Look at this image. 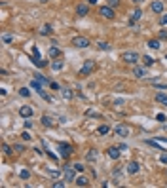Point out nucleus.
<instances>
[{
    "label": "nucleus",
    "instance_id": "nucleus-1",
    "mask_svg": "<svg viewBox=\"0 0 167 188\" xmlns=\"http://www.w3.org/2000/svg\"><path fill=\"white\" fill-rule=\"evenodd\" d=\"M120 59L123 61V63H129V65H137L139 63V59H142V57L137 53V52H123L122 55H120Z\"/></svg>",
    "mask_w": 167,
    "mask_h": 188
},
{
    "label": "nucleus",
    "instance_id": "nucleus-2",
    "mask_svg": "<svg viewBox=\"0 0 167 188\" xmlns=\"http://www.w3.org/2000/svg\"><path fill=\"white\" fill-rule=\"evenodd\" d=\"M76 169H74V165H65V171H63V177L67 183H74L76 180Z\"/></svg>",
    "mask_w": 167,
    "mask_h": 188
},
{
    "label": "nucleus",
    "instance_id": "nucleus-3",
    "mask_svg": "<svg viewBox=\"0 0 167 188\" xmlns=\"http://www.w3.org/2000/svg\"><path fill=\"white\" fill-rule=\"evenodd\" d=\"M57 150H59V156L65 158V160L72 154V146H70L68 143H59V144H57Z\"/></svg>",
    "mask_w": 167,
    "mask_h": 188
},
{
    "label": "nucleus",
    "instance_id": "nucleus-4",
    "mask_svg": "<svg viewBox=\"0 0 167 188\" xmlns=\"http://www.w3.org/2000/svg\"><path fill=\"white\" fill-rule=\"evenodd\" d=\"M114 133L118 135V137H123V139H125V137H129L131 129H129V126H125V124H118V126L114 127Z\"/></svg>",
    "mask_w": 167,
    "mask_h": 188
},
{
    "label": "nucleus",
    "instance_id": "nucleus-5",
    "mask_svg": "<svg viewBox=\"0 0 167 188\" xmlns=\"http://www.w3.org/2000/svg\"><path fill=\"white\" fill-rule=\"evenodd\" d=\"M72 44H74V48H88L91 42H89V38H85V36H74V38H72Z\"/></svg>",
    "mask_w": 167,
    "mask_h": 188
},
{
    "label": "nucleus",
    "instance_id": "nucleus-6",
    "mask_svg": "<svg viewBox=\"0 0 167 188\" xmlns=\"http://www.w3.org/2000/svg\"><path fill=\"white\" fill-rule=\"evenodd\" d=\"M93 69H95V63H93V61H85L78 74H80V76H88V74H91V72H93Z\"/></svg>",
    "mask_w": 167,
    "mask_h": 188
},
{
    "label": "nucleus",
    "instance_id": "nucleus-7",
    "mask_svg": "<svg viewBox=\"0 0 167 188\" xmlns=\"http://www.w3.org/2000/svg\"><path fill=\"white\" fill-rule=\"evenodd\" d=\"M99 15L106 17V19H114L116 13H114V10L110 8V6H101V8H99Z\"/></svg>",
    "mask_w": 167,
    "mask_h": 188
},
{
    "label": "nucleus",
    "instance_id": "nucleus-8",
    "mask_svg": "<svg viewBox=\"0 0 167 188\" xmlns=\"http://www.w3.org/2000/svg\"><path fill=\"white\" fill-rule=\"evenodd\" d=\"M32 114H34V110L28 105H23V106H19V116L21 118H25V120H28V118H32Z\"/></svg>",
    "mask_w": 167,
    "mask_h": 188
},
{
    "label": "nucleus",
    "instance_id": "nucleus-9",
    "mask_svg": "<svg viewBox=\"0 0 167 188\" xmlns=\"http://www.w3.org/2000/svg\"><path fill=\"white\" fill-rule=\"evenodd\" d=\"M88 13H89V4H88V2L76 6V15H78V17H85Z\"/></svg>",
    "mask_w": 167,
    "mask_h": 188
},
{
    "label": "nucleus",
    "instance_id": "nucleus-10",
    "mask_svg": "<svg viewBox=\"0 0 167 188\" xmlns=\"http://www.w3.org/2000/svg\"><path fill=\"white\" fill-rule=\"evenodd\" d=\"M139 171H141V163L139 162H129L127 163V173L129 175H137Z\"/></svg>",
    "mask_w": 167,
    "mask_h": 188
},
{
    "label": "nucleus",
    "instance_id": "nucleus-11",
    "mask_svg": "<svg viewBox=\"0 0 167 188\" xmlns=\"http://www.w3.org/2000/svg\"><path fill=\"white\" fill-rule=\"evenodd\" d=\"M150 10L154 13H163V2L162 0H154V2L150 4Z\"/></svg>",
    "mask_w": 167,
    "mask_h": 188
},
{
    "label": "nucleus",
    "instance_id": "nucleus-12",
    "mask_svg": "<svg viewBox=\"0 0 167 188\" xmlns=\"http://www.w3.org/2000/svg\"><path fill=\"white\" fill-rule=\"evenodd\" d=\"M133 76H135V78H144V76H146V69L133 65Z\"/></svg>",
    "mask_w": 167,
    "mask_h": 188
},
{
    "label": "nucleus",
    "instance_id": "nucleus-13",
    "mask_svg": "<svg viewBox=\"0 0 167 188\" xmlns=\"http://www.w3.org/2000/svg\"><path fill=\"white\" fill-rule=\"evenodd\" d=\"M120 152H122V150H120L118 146H110V148L106 150L108 158H112V160H118V158H120Z\"/></svg>",
    "mask_w": 167,
    "mask_h": 188
},
{
    "label": "nucleus",
    "instance_id": "nucleus-14",
    "mask_svg": "<svg viewBox=\"0 0 167 188\" xmlns=\"http://www.w3.org/2000/svg\"><path fill=\"white\" fill-rule=\"evenodd\" d=\"M141 17H142V10H139V8H137L135 12H131V15H129V23L133 25L135 21H139Z\"/></svg>",
    "mask_w": 167,
    "mask_h": 188
},
{
    "label": "nucleus",
    "instance_id": "nucleus-15",
    "mask_svg": "<svg viewBox=\"0 0 167 188\" xmlns=\"http://www.w3.org/2000/svg\"><path fill=\"white\" fill-rule=\"evenodd\" d=\"M156 103H159V105H163V106H167V93H163V91H159V93H156Z\"/></svg>",
    "mask_w": 167,
    "mask_h": 188
},
{
    "label": "nucleus",
    "instance_id": "nucleus-16",
    "mask_svg": "<svg viewBox=\"0 0 167 188\" xmlns=\"http://www.w3.org/2000/svg\"><path fill=\"white\" fill-rule=\"evenodd\" d=\"M74 183H76L78 186H89V179H88V177H84V175H80V177H76Z\"/></svg>",
    "mask_w": 167,
    "mask_h": 188
},
{
    "label": "nucleus",
    "instance_id": "nucleus-17",
    "mask_svg": "<svg viewBox=\"0 0 167 188\" xmlns=\"http://www.w3.org/2000/svg\"><path fill=\"white\" fill-rule=\"evenodd\" d=\"M97 158H99V154H97V150H89V152L85 154V160H88V162H95Z\"/></svg>",
    "mask_w": 167,
    "mask_h": 188
},
{
    "label": "nucleus",
    "instance_id": "nucleus-18",
    "mask_svg": "<svg viewBox=\"0 0 167 188\" xmlns=\"http://www.w3.org/2000/svg\"><path fill=\"white\" fill-rule=\"evenodd\" d=\"M61 95H63L65 99H67V101H70L72 97H74V93H72L70 89H67V88H61Z\"/></svg>",
    "mask_w": 167,
    "mask_h": 188
},
{
    "label": "nucleus",
    "instance_id": "nucleus-19",
    "mask_svg": "<svg viewBox=\"0 0 167 188\" xmlns=\"http://www.w3.org/2000/svg\"><path fill=\"white\" fill-rule=\"evenodd\" d=\"M146 46H148L150 49H159V48H162L159 40H148V42H146Z\"/></svg>",
    "mask_w": 167,
    "mask_h": 188
},
{
    "label": "nucleus",
    "instance_id": "nucleus-20",
    "mask_svg": "<svg viewBox=\"0 0 167 188\" xmlns=\"http://www.w3.org/2000/svg\"><path fill=\"white\" fill-rule=\"evenodd\" d=\"M34 78H36V80H38L40 84H44V86H49V84H52V80H48V78H46L44 74H36Z\"/></svg>",
    "mask_w": 167,
    "mask_h": 188
},
{
    "label": "nucleus",
    "instance_id": "nucleus-21",
    "mask_svg": "<svg viewBox=\"0 0 167 188\" xmlns=\"http://www.w3.org/2000/svg\"><path fill=\"white\" fill-rule=\"evenodd\" d=\"M40 34L42 36H49V34H52V25H44L40 29Z\"/></svg>",
    "mask_w": 167,
    "mask_h": 188
},
{
    "label": "nucleus",
    "instance_id": "nucleus-22",
    "mask_svg": "<svg viewBox=\"0 0 167 188\" xmlns=\"http://www.w3.org/2000/svg\"><path fill=\"white\" fill-rule=\"evenodd\" d=\"M61 55V49L57 48V46H52L49 48V57H59Z\"/></svg>",
    "mask_w": 167,
    "mask_h": 188
},
{
    "label": "nucleus",
    "instance_id": "nucleus-23",
    "mask_svg": "<svg viewBox=\"0 0 167 188\" xmlns=\"http://www.w3.org/2000/svg\"><path fill=\"white\" fill-rule=\"evenodd\" d=\"M97 133L99 135H108V133H110V127H108V126H99L97 127Z\"/></svg>",
    "mask_w": 167,
    "mask_h": 188
},
{
    "label": "nucleus",
    "instance_id": "nucleus-24",
    "mask_svg": "<svg viewBox=\"0 0 167 188\" xmlns=\"http://www.w3.org/2000/svg\"><path fill=\"white\" fill-rule=\"evenodd\" d=\"M63 67H65V63H63L61 59H59V61H53V63H52V69H53L55 72H57V70H61Z\"/></svg>",
    "mask_w": 167,
    "mask_h": 188
},
{
    "label": "nucleus",
    "instance_id": "nucleus-25",
    "mask_svg": "<svg viewBox=\"0 0 167 188\" xmlns=\"http://www.w3.org/2000/svg\"><path fill=\"white\" fill-rule=\"evenodd\" d=\"M85 116L88 118H101V114L95 112V110H91V108H88V110H85Z\"/></svg>",
    "mask_w": 167,
    "mask_h": 188
},
{
    "label": "nucleus",
    "instance_id": "nucleus-26",
    "mask_svg": "<svg viewBox=\"0 0 167 188\" xmlns=\"http://www.w3.org/2000/svg\"><path fill=\"white\" fill-rule=\"evenodd\" d=\"M150 84L154 86V88H159V89H167V82H165V84H162V82H158V80H152Z\"/></svg>",
    "mask_w": 167,
    "mask_h": 188
},
{
    "label": "nucleus",
    "instance_id": "nucleus-27",
    "mask_svg": "<svg viewBox=\"0 0 167 188\" xmlns=\"http://www.w3.org/2000/svg\"><path fill=\"white\" fill-rule=\"evenodd\" d=\"M32 63L36 65V67H46V65H48V61H42L40 57H34V59H32Z\"/></svg>",
    "mask_w": 167,
    "mask_h": 188
},
{
    "label": "nucleus",
    "instance_id": "nucleus-28",
    "mask_svg": "<svg viewBox=\"0 0 167 188\" xmlns=\"http://www.w3.org/2000/svg\"><path fill=\"white\" fill-rule=\"evenodd\" d=\"M12 40H13V34H8V32L2 34V42H4V44H10Z\"/></svg>",
    "mask_w": 167,
    "mask_h": 188
},
{
    "label": "nucleus",
    "instance_id": "nucleus-29",
    "mask_svg": "<svg viewBox=\"0 0 167 188\" xmlns=\"http://www.w3.org/2000/svg\"><path fill=\"white\" fill-rule=\"evenodd\" d=\"M42 124L48 126V127H52V126H53V120L49 118V116H42Z\"/></svg>",
    "mask_w": 167,
    "mask_h": 188
},
{
    "label": "nucleus",
    "instance_id": "nucleus-30",
    "mask_svg": "<svg viewBox=\"0 0 167 188\" xmlns=\"http://www.w3.org/2000/svg\"><path fill=\"white\" fill-rule=\"evenodd\" d=\"M19 95L21 97H31V89H28V88H21L19 89Z\"/></svg>",
    "mask_w": 167,
    "mask_h": 188
},
{
    "label": "nucleus",
    "instance_id": "nucleus-31",
    "mask_svg": "<svg viewBox=\"0 0 167 188\" xmlns=\"http://www.w3.org/2000/svg\"><path fill=\"white\" fill-rule=\"evenodd\" d=\"M142 59H144V65H146V67H152V65H154V59H152L150 55H144Z\"/></svg>",
    "mask_w": 167,
    "mask_h": 188
},
{
    "label": "nucleus",
    "instance_id": "nucleus-32",
    "mask_svg": "<svg viewBox=\"0 0 167 188\" xmlns=\"http://www.w3.org/2000/svg\"><path fill=\"white\" fill-rule=\"evenodd\" d=\"M99 49H105V52H106V49H110V44H108V42H99Z\"/></svg>",
    "mask_w": 167,
    "mask_h": 188
},
{
    "label": "nucleus",
    "instance_id": "nucleus-33",
    "mask_svg": "<svg viewBox=\"0 0 167 188\" xmlns=\"http://www.w3.org/2000/svg\"><path fill=\"white\" fill-rule=\"evenodd\" d=\"M2 150H4V154H6V156H10V154H12V148H10V144H6V143L2 144Z\"/></svg>",
    "mask_w": 167,
    "mask_h": 188
},
{
    "label": "nucleus",
    "instance_id": "nucleus-34",
    "mask_svg": "<svg viewBox=\"0 0 167 188\" xmlns=\"http://www.w3.org/2000/svg\"><path fill=\"white\" fill-rule=\"evenodd\" d=\"M19 177H21V179H28V177H31V173H28V169H21Z\"/></svg>",
    "mask_w": 167,
    "mask_h": 188
},
{
    "label": "nucleus",
    "instance_id": "nucleus-35",
    "mask_svg": "<svg viewBox=\"0 0 167 188\" xmlns=\"http://www.w3.org/2000/svg\"><path fill=\"white\" fill-rule=\"evenodd\" d=\"M65 183H67V180H55L52 186H53V188H63V186H65Z\"/></svg>",
    "mask_w": 167,
    "mask_h": 188
},
{
    "label": "nucleus",
    "instance_id": "nucleus-36",
    "mask_svg": "<svg viewBox=\"0 0 167 188\" xmlns=\"http://www.w3.org/2000/svg\"><path fill=\"white\" fill-rule=\"evenodd\" d=\"M108 6H110V8H118V6H120V0H108Z\"/></svg>",
    "mask_w": 167,
    "mask_h": 188
},
{
    "label": "nucleus",
    "instance_id": "nucleus-37",
    "mask_svg": "<svg viewBox=\"0 0 167 188\" xmlns=\"http://www.w3.org/2000/svg\"><path fill=\"white\" fill-rule=\"evenodd\" d=\"M74 169H76L78 173H82V171L85 169V165H84V163H74Z\"/></svg>",
    "mask_w": 167,
    "mask_h": 188
},
{
    "label": "nucleus",
    "instance_id": "nucleus-38",
    "mask_svg": "<svg viewBox=\"0 0 167 188\" xmlns=\"http://www.w3.org/2000/svg\"><path fill=\"white\" fill-rule=\"evenodd\" d=\"M21 137H23V141H31V139H32V135H28V131H23V133H21Z\"/></svg>",
    "mask_w": 167,
    "mask_h": 188
},
{
    "label": "nucleus",
    "instance_id": "nucleus-39",
    "mask_svg": "<svg viewBox=\"0 0 167 188\" xmlns=\"http://www.w3.org/2000/svg\"><path fill=\"white\" fill-rule=\"evenodd\" d=\"M159 23H162V25H167V13H162V17H159Z\"/></svg>",
    "mask_w": 167,
    "mask_h": 188
},
{
    "label": "nucleus",
    "instance_id": "nucleus-40",
    "mask_svg": "<svg viewBox=\"0 0 167 188\" xmlns=\"http://www.w3.org/2000/svg\"><path fill=\"white\" fill-rule=\"evenodd\" d=\"M159 162H162V163H165V165H167V152H163L162 156H159Z\"/></svg>",
    "mask_w": 167,
    "mask_h": 188
},
{
    "label": "nucleus",
    "instance_id": "nucleus-41",
    "mask_svg": "<svg viewBox=\"0 0 167 188\" xmlns=\"http://www.w3.org/2000/svg\"><path fill=\"white\" fill-rule=\"evenodd\" d=\"M13 150H15V152H23V144H15V146H13Z\"/></svg>",
    "mask_w": 167,
    "mask_h": 188
},
{
    "label": "nucleus",
    "instance_id": "nucleus-42",
    "mask_svg": "<svg viewBox=\"0 0 167 188\" xmlns=\"http://www.w3.org/2000/svg\"><path fill=\"white\" fill-rule=\"evenodd\" d=\"M146 144H150V146H154V148H158V150H159V146H158V143H156V141H150V139H148V141H146Z\"/></svg>",
    "mask_w": 167,
    "mask_h": 188
},
{
    "label": "nucleus",
    "instance_id": "nucleus-43",
    "mask_svg": "<svg viewBox=\"0 0 167 188\" xmlns=\"http://www.w3.org/2000/svg\"><path fill=\"white\" fill-rule=\"evenodd\" d=\"M49 88H52V89H61V88H59V86H57L55 82H52V84H49Z\"/></svg>",
    "mask_w": 167,
    "mask_h": 188
},
{
    "label": "nucleus",
    "instance_id": "nucleus-44",
    "mask_svg": "<svg viewBox=\"0 0 167 188\" xmlns=\"http://www.w3.org/2000/svg\"><path fill=\"white\" fill-rule=\"evenodd\" d=\"M25 127H27V129H31V127H32V122H31V120H27V122H25Z\"/></svg>",
    "mask_w": 167,
    "mask_h": 188
},
{
    "label": "nucleus",
    "instance_id": "nucleus-45",
    "mask_svg": "<svg viewBox=\"0 0 167 188\" xmlns=\"http://www.w3.org/2000/svg\"><path fill=\"white\" fill-rule=\"evenodd\" d=\"M159 38H167V31H159Z\"/></svg>",
    "mask_w": 167,
    "mask_h": 188
},
{
    "label": "nucleus",
    "instance_id": "nucleus-46",
    "mask_svg": "<svg viewBox=\"0 0 167 188\" xmlns=\"http://www.w3.org/2000/svg\"><path fill=\"white\" fill-rule=\"evenodd\" d=\"M165 120H167V118L163 116V114H158V122H165Z\"/></svg>",
    "mask_w": 167,
    "mask_h": 188
},
{
    "label": "nucleus",
    "instance_id": "nucleus-47",
    "mask_svg": "<svg viewBox=\"0 0 167 188\" xmlns=\"http://www.w3.org/2000/svg\"><path fill=\"white\" fill-rule=\"evenodd\" d=\"M85 2H88V4L91 6V4H97V0H85Z\"/></svg>",
    "mask_w": 167,
    "mask_h": 188
},
{
    "label": "nucleus",
    "instance_id": "nucleus-48",
    "mask_svg": "<svg viewBox=\"0 0 167 188\" xmlns=\"http://www.w3.org/2000/svg\"><path fill=\"white\" fill-rule=\"evenodd\" d=\"M40 2H42V4H46V2H48V0H40Z\"/></svg>",
    "mask_w": 167,
    "mask_h": 188
},
{
    "label": "nucleus",
    "instance_id": "nucleus-49",
    "mask_svg": "<svg viewBox=\"0 0 167 188\" xmlns=\"http://www.w3.org/2000/svg\"><path fill=\"white\" fill-rule=\"evenodd\" d=\"M165 175H167V169H165Z\"/></svg>",
    "mask_w": 167,
    "mask_h": 188
},
{
    "label": "nucleus",
    "instance_id": "nucleus-50",
    "mask_svg": "<svg viewBox=\"0 0 167 188\" xmlns=\"http://www.w3.org/2000/svg\"><path fill=\"white\" fill-rule=\"evenodd\" d=\"M165 59H167V55H165Z\"/></svg>",
    "mask_w": 167,
    "mask_h": 188
}]
</instances>
